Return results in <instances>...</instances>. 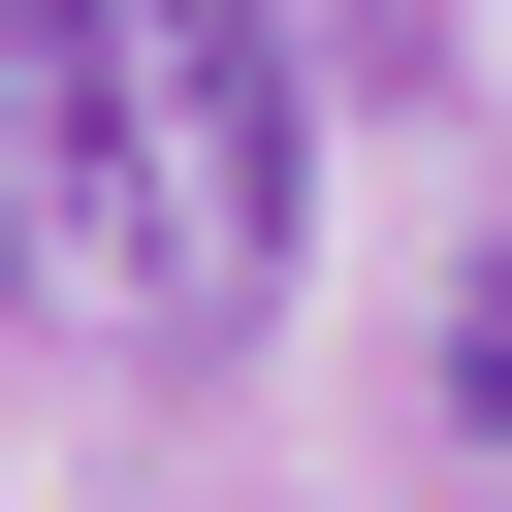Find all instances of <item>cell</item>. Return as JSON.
<instances>
[{"mask_svg": "<svg viewBox=\"0 0 512 512\" xmlns=\"http://www.w3.org/2000/svg\"><path fill=\"white\" fill-rule=\"evenodd\" d=\"M64 64H96V192H128V320H256L288 288V32L256 0H64Z\"/></svg>", "mask_w": 512, "mask_h": 512, "instance_id": "obj_1", "label": "cell"}]
</instances>
